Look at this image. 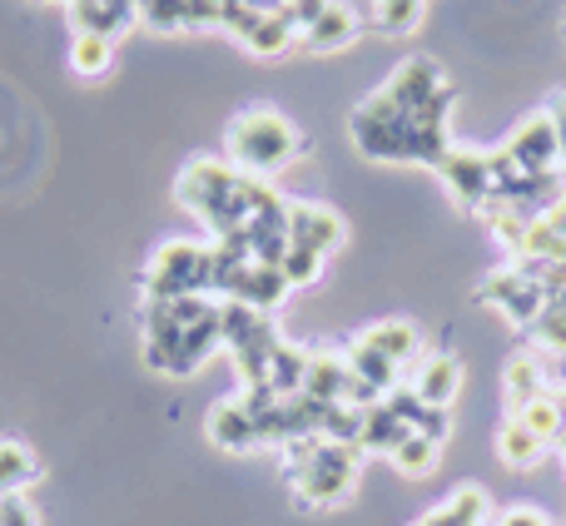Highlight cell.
<instances>
[{
  "instance_id": "ffe728a7",
  "label": "cell",
  "mask_w": 566,
  "mask_h": 526,
  "mask_svg": "<svg viewBox=\"0 0 566 526\" xmlns=\"http://www.w3.org/2000/svg\"><path fill=\"white\" fill-rule=\"evenodd\" d=\"M65 60H70V70H75L80 80H99L109 65H115V40H109V35H90V30H75Z\"/></svg>"
},
{
  "instance_id": "4dcf8cb0",
  "label": "cell",
  "mask_w": 566,
  "mask_h": 526,
  "mask_svg": "<svg viewBox=\"0 0 566 526\" xmlns=\"http://www.w3.org/2000/svg\"><path fill=\"white\" fill-rule=\"evenodd\" d=\"M0 526H35L30 502L25 497H0Z\"/></svg>"
},
{
  "instance_id": "5bb4252c",
  "label": "cell",
  "mask_w": 566,
  "mask_h": 526,
  "mask_svg": "<svg viewBox=\"0 0 566 526\" xmlns=\"http://www.w3.org/2000/svg\"><path fill=\"white\" fill-rule=\"evenodd\" d=\"M239 40H244L254 55H283V50L298 45V30H293V20L283 15V10H264V15H254L239 30Z\"/></svg>"
},
{
  "instance_id": "52a82bcc",
  "label": "cell",
  "mask_w": 566,
  "mask_h": 526,
  "mask_svg": "<svg viewBox=\"0 0 566 526\" xmlns=\"http://www.w3.org/2000/svg\"><path fill=\"white\" fill-rule=\"evenodd\" d=\"M382 402H388V412H392V418H398L408 432H418V438L438 442V448L448 442V432H452V412H448V408H432V402H422L412 388H392Z\"/></svg>"
},
{
  "instance_id": "d6986e66",
  "label": "cell",
  "mask_w": 566,
  "mask_h": 526,
  "mask_svg": "<svg viewBox=\"0 0 566 526\" xmlns=\"http://www.w3.org/2000/svg\"><path fill=\"white\" fill-rule=\"evenodd\" d=\"M35 452L15 438H0V497H25V487L35 482Z\"/></svg>"
},
{
  "instance_id": "ac0fdd59",
  "label": "cell",
  "mask_w": 566,
  "mask_h": 526,
  "mask_svg": "<svg viewBox=\"0 0 566 526\" xmlns=\"http://www.w3.org/2000/svg\"><path fill=\"white\" fill-rule=\"evenodd\" d=\"M358 338L368 343V348H378L382 358H392L398 368L418 353V328H412L408 318H382V323H373L368 333H358Z\"/></svg>"
},
{
  "instance_id": "2e32d148",
  "label": "cell",
  "mask_w": 566,
  "mask_h": 526,
  "mask_svg": "<svg viewBox=\"0 0 566 526\" xmlns=\"http://www.w3.org/2000/svg\"><path fill=\"white\" fill-rule=\"evenodd\" d=\"M343 362H348V372L358 382H368V388H378L382 398H388L392 388H398V362L392 358H382L378 348H368L363 338H353L348 343V353H343Z\"/></svg>"
},
{
  "instance_id": "83f0119b",
  "label": "cell",
  "mask_w": 566,
  "mask_h": 526,
  "mask_svg": "<svg viewBox=\"0 0 566 526\" xmlns=\"http://www.w3.org/2000/svg\"><path fill=\"white\" fill-rule=\"evenodd\" d=\"M139 20L155 30H189L185 0H145V6H139Z\"/></svg>"
},
{
  "instance_id": "f546056e",
  "label": "cell",
  "mask_w": 566,
  "mask_h": 526,
  "mask_svg": "<svg viewBox=\"0 0 566 526\" xmlns=\"http://www.w3.org/2000/svg\"><path fill=\"white\" fill-rule=\"evenodd\" d=\"M333 6V0H283V15H289L293 20V30H298V40H303V30H308V25H318V20H323V10H328Z\"/></svg>"
},
{
  "instance_id": "30bf717a",
  "label": "cell",
  "mask_w": 566,
  "mask_h": 526,
  "mask_svg": "<svg viewBox=\"0 0 566 526\" xmlns=\"http://www.w3.org/2000/svg\"><path fill=\"white\" fill-rule=\"evenodd\" d=\"M353 35H358V10H353V0H333L318 25L303 30L298 45L308 50V55H333V50H343Z\"/></svg>"
},
{
  "instance_id": "7c38bea8",
  "label": "cell",
  "mask_w": 566,
  "mask_h": 526,
  "mask_svg": "<svg viewBox=\"0 0 566 526\" xmlns=\"http://www.w3.org/2000/svg\"><path fill=\"white\" fill-rule=\"evenodd\" d=\"M209 438H214V448L224 452H249L259 448V432H254V418H249L244 402H219L214 412H209Z\"/></svg>"
},
{
  "instance_id": "277c9868",
  "label": "cell",
  "mask_w": 566,
  "mask_h": 526,
  "mask_svg": "<svg viewBox=\"0 0 566 526\" xmlns=\"http://www.w3.org/2000/svg\"><path fill=\"white\" fill-rule=\"evenodd\" d=\"M502 149L512 155V165H517L522 175H552V169H557V159H562V135H557V119H552V109L522 119V129Z\"/></svg>"
},
{
  "instance_id": "3957f363",
  "label": "cell",
  "mask_w": 566,
  "mask_h": 526,
  "mask_svg": "<svg viewBox=\"0 0 566 526\" xmlns=\"http://www.w3.org/2000/svg\"><path fill=\"white\" fill-rule=\"evenodd\" d=\"M219 348H224V328H219V303H214V313L199 318L195 328L169 333V338H145V362L155 372L185 378V372H195L205 358H214Z\"/></svg>"
},
{
  "instance_id": "e575fe53",
  "label": "cell",
  "mask_w": 566,
  "mask_h": 526,
  "mask_svg": "<svg viewBox=\"0 0 566 526\" xmlns=\"http://www.w3.org/2000/svg\"><path fill=\"white\" fill-rule=\"evenodd\" d=\"M557 402H562V438H557V448L566 452V392H557Z\"/></svg>"
},
{
  "instance_id": "1f68e13d",
  "label": "cell",
  "mask_w": 566,
  "mask_h": 526,
  "mask_svg": "<svg viewBox=\"0 0 566 526\" xmlns=\"http://www.w3.org/2000/svg\"><path fill=\"white\" fill-rule=\"evenodd\" d=\"M502 526H547V517H542V512H532V507H517V512H507V517H502Z\"/></svg>"
},
{
  "instance_id": "836d02e7",
  "label": "cell",
  "mask_w": 566,
  "mask_h": 526,
  "mask_svg": "<svg viewBox=\"0 0 566 526\" xmlns=\"http://www.w3.org/2000/svg\"><path fill=\"white\" fill-rule=\"evenodd\" d=\"M244 6H249V10H259V15H264V10H279L283 0H244Z\"/></svg>"
},
{
  "instance_id": "e0dca14e",
  "label": "cell",
  "mask_w": 566,
  "mask_h": 526,
  "mask_svg": "<svg viewBox=\"0 0 566 526\" xmlns=\"http://www.w3.org/2000/svg\"><path fill=\"white\" fill-rule=\"evenodd\" d=\"M547 392V368L537 358H512L502 368V398L512 402V412H522L527 402H537Z\"/></svg>"
},
{
  "instance_id": "cb8c5ba5",
  "label": "cell",
  "mask_w": 566,
  "mask_h": 526,
  "mask_svg": "<svg viewBox=\"0 0 566 526\" xmlns=\"http://www.w3.org/2000/svg\"><path fill=\"white\" fill-rule=\"evenodd\" d=\"M303 372H308V353L293 348V343H279L274 362H269V382H274L283 398H293V392H303Z\"/></svg>"
},
{
  "instance_id": "4316f807",
  "label": "cell",
  "mask_w": 566,
  "mask_h": 526,
  "mask_svg": "<svg viewBox=\"0 0 566 526\" xmlns=\"http://www.w3.org/2000/svg\"><path fill=\"white\" fill-rule=\"evenodd\" d=\"M323 259L318 249H303V244H289V254H283V278H289V288H298V283H318L323 278Z\"/></svg>"
},
{
  "instance_id": "5b68a950",
  "label": "cell",
  "mask_w": 566,
  "mask_h": 526,
  "mask_svg": "<svg viewBox=\"0 0 566 526\" xmlns=\"http://www.w3.org/2000/svg\"><path fill=\"white\" fill-rule=\"evenodd\" d=\"M438 175H442L448 194L458 199L462 209H488V199H492V169H488V155H482V149H458V145H452L448 155L438 159Z\"/></svg>"
},
{
  "instance_id": "6da1fadb",
  "label": "cell",
  "mask_w": 566,
  "mask_h": 526,
  "mask_svg": "<svg viewBox=\"0 0 566 526\" xmlns=\"http://www.w3.org/2000/svg\"><path fill=\"white\" fill-rule=\"evenodd\" d=\"M303 149V135L279 115V109H244L229 125V165L244 175H274Z\"/></svg>"
},
{
  "instance_id": "8fae6325",
  "label": "cell",
  "mask_w": 566,
  "mask_h": 526,
  "mask_svg": "<svg viewBox=\"0 0 566 526\" xmlns=\"http://www.w3.org/2000/svg\"><path fill=\"white\" fill-rule=\"evenodd\" d=\"M458 388H462V362L452 358V353H432V358H422L418 382H412V392H418L422 402H432V408H452Z\"/></svg>"
},
{
  "instance_id": "d6a6232c",
  "label": "cell",
  "mask_w": 566,
  "mask_h": 526,
  "mask_svg": "<svg viewBox=\"0 0 566 526\" xmlns=\"http://www.w3.org/2000/svg\"><path fill=\"white\" fill-rule=\"evenodd\" d=\"M552 119H557V135H562V159H566V95L552 105Z\"/></svg>"
},
{
  "instance_id": "f1b7e54d",
  "label": "cell",
  "mask_w": 566,
  "mask_h": 526,
  "mask_svg": "<svg viewBox=\"0 0 566 526\" xmlns=\"http://www.w3.org/2000/svg\"><path fill=\"white\" fill-rule=\"evenodd\" d=\"M532 333H537V343L547 353H562V358H566V308H562V303H547V313L537 318V328H532Z\"/></svg>"
},
{
  "instance_id": "9a60e30c",
  "label": "cell",
  "mask_w": 566,
  "mask_h": 526,
  "mask_svg": "<svg viewBox=\"0 0 566 526\" xmlns=\"http://www.w3.org/2000/svg\"><path fill=\"white\" fill-rule=\"evenodd\" d=\"M497 457L507 462V467L527 472V467H537V462L547 457V442H542L522 418H507V422L497 428Z\"/></svg>"
},
{
  "instance_id": "8992f818",
  "label": "cell",
  "mask_w": 566,
  "mask_h": 526,
  "mask_svg": "<svg viewBox=\"0 0 566 526\" xmlns=\"http://www.w3.org/2000/svg\"><path fill=\"white\" fill-rule=\"evenodd\" d=\"M289 244L318 249L328 259L343 244V219L328 204H289Z\"/></svg>"
},
{
  "instance_id": "9c48e42d",
  "label": "cell",
  "mask_w": 566,
  "mask_h": 526,
  "mask_svg": "<svg viewBox=\"0 0 566 526\" xmlns=\"http://www.w3.org/2000/svg\"><path fill=\"white\" fill-rule=\"evenodd\" d=\"M279 343H283V338H279L274 318H259L254 328H249L244 338L229 348V353H234V368H239V382H244V388H249V382H264V378H269V362H274V348H279Z\"/></svg>"
},
{
  "instance_id": "d4e9b609",
  "label": "cell",
  "mask_w": 566,
  "mask_h": 526,
  "mask_svg": "<svg viewBox=\"0 0 566 526\" xmlns=\"http://www.w3.org/2000/svg\"><path fill=\"white\" fill-rule=\"evenodd\" d=\"M512 418H522V422H527V428L537 432V438L547 442V448L562 438V402H557V392H542L537 402H527V408H522V412H512Z\"/></svg>"
},
{
  "instance_id": "603a6c76",
  "label": "cell",
  "mask_w": 566,
  "mask_h": 526,
  "mask_svg": "<svg viewBox=\"0 0 566 526\" xmlns=\"http://www.w3.org/2000/svg\"><path fill=\"white\" fill-rule=\"evenodd\" d=\"M438 442H428V438H418V432H408V438L398 442V448H392V472H398V477H428L432 467H438Z\"/></svg>"
},
{
  "instance_id": "44dd1931",
  "label": "cell",
  "mask_w": 566,
  "mask_h": 526,
  "mask_svg": "<svg viewBox=\"0 0 566 526\" xmlns=\"http://www.w3.org/2000/svg\"><path fill=\"white\" fill-rule=\"evenodd\" d=\"M482 517H488V492L462 487V492H452L442 507H432L418 526H482Z\"/></svg>"
},
{
  "instance_id": "484cf974",
  "label": "cell",
  "mask_w": 566,
  "mask_h": 526,
  "mask_svg": "<svg viewBox=\"0 0 566 526\" xmlns=\"http://www.w3.org/2000/svg\"><path fill=\"white\" fill-rule=\"evenodd\" d=\"M323 442H343V448H358L363 438V408H353V402H333L328 418H323Z\"/></svg>"
},
{
  "instance_id": "7402d4cb",
  "label": "cell",
  "mask_w": 566,
  "mask_h": 526,
  "mask_svg": "<svg viewBox=\"0 0 566 526\" xmlns=\"http://www.w3.org/2000/svg\"><path fill=\"white\" fill-rule=\"evenodd\" d=\"M402 438H408V428L388 412V402H378V408L363 412V438H358L363 452H382V457H392V448H398Z\"/></svg>"
},
{
  "instance_id": "7a4b0ae2",
  "label": "cell",
  "mask_w": 566,
  "mask_h": 526,
  "mask_svg": "<svg viewBox=\"0 0 566 526\" xmlns=\"http://www.w3.org/2000/svg\"><path fill=\"white\" fill-rule=\"evenodd\" d=\"M145 298H189V293H205L209 298V249L175 239L165 244L145 269Z\"/></svg>"
},
{
  "instance_id": "ba28073f",
  "label": "cell",
  "mask_w": 566,
  "mask_h": 526,
  "mask_svg": "<svg viewBox=\"0 0 566 526\" xmlns=\"http://www.w3.org/2000/svg\"><path fill=\"white\" fill-rule=\"evenodd\" d=\"M224 298L249 303V308H259V313H274L279 303L289 298V278H283L279 263H249V269L239 273L234 283H229ZM224 298H219V303H224Z\"/></svg>"
},
{
  "instance_id": "4fadbf2b",
  "label": "cell",
  "mask_w": 566,
  "mask_h": 526,
  "mask_svg": "<svg viewBox=\"0 0 566 526\" xmlns=\"http://www.w3.org/2000/svg\"><path fill=\"white\" fill-rule=\"evenodd\" d=\"M348 362L338 353H308V372H303V392L308 398H323V402H343L348 398Z\"/></svg>"
}]
</instances>
